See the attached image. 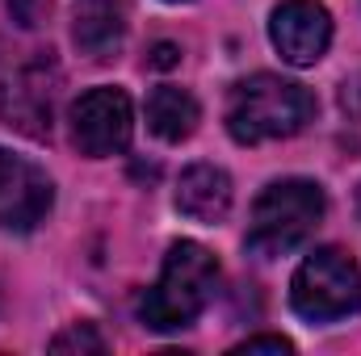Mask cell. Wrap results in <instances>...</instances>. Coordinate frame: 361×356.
Masks as SVG:
<instances>
[{"label":"cell","mask_w":361,"mask_h":356,"mask_svg":"<svg viewBox=\"0 0 361 356\" xmlns=\"http://www.w3.org/2000/svg\"><path fill=\"white\" fill-rule=\"evenodd\" d=\"M51 201H55L51 177L34 160L0 147V231H17V235L34 231L51 214Z\"/></svg>","instance_id":"7"},{"label":"cell","mask_w":361,"mask_h":356,"mask_svg":"<svg viewBox=\"0 0 361 356\" xmlns=\"http://www.w3.org/2000/svg\"><path fill=\"white\" fill-rule=\"evenodd\" d=\"M72 38L89 59H109L126 38V0H80Z\"/></svg>","instance_id":"10"},{"label":"cell","mask_w":361,"mask_h":356,"mask_svg":"<svg viewBox=\"0 0 361 356\" xmlns=\"http://www.w3.org/2000/svg\"><path fill=\"white\" fill-rule=\"evenodd\" d=\"M55 89H59V68H55L51 51L4 55L0 59V117H4V126H13L30 139H51Z\"/></svg>","instance_id":"5"},{"label":"cell","mask_w":361,"mask_h":356,"mask_svg":"<svg viewBox=\"0 0 361 356\" xmlns=\"http://www.w3.org/2000/svg\"><path fill=\"white\" fill-rule=\"evenodd\" d=\"M219 289V260L210 248L180 239L169 248L160 281L152 289H143L139 298V319L152 331H180L193 327L202 319V310L214 302Z\"/></svg>","instance_id":"2"},{"label":"cell","mask_w":361,"mask_h":356,"mask_svg":"<svg viewBox=\"0 0 361 356\" xmlns=\"http://www.w3.org/2000/svg\"><path fill=\"white\" fill-rule=\"evenodd\" d=\"M307 122H315V92L273 72L240 80L227 96V134L240 147L294 139L298 130H307Z\"/></svg>","instance_id":"1"},{"label":"cell","mask_w":361,"mask_h":356,"mask_svg":"<svg viewBox=\"0 0 361 356\" xmlns=\"http://www.w3.org/2000/svg\"><path fill=\"white\" fill-rule=\"evenodd\" d=\"M290 306L307 323H336L361 310V265L341 248H315L290 281Z\"/></svg>","instance_id":"4"},{"label":"cell","mask_w":361,"mask_h":356,"mask_svg":"<svg viewBox=\"0 0 361 356\" xmlns=\"http://www.w3.org/2000/svg\"><path fill=\"white\" fill-rule=\"evenodd\" d=\"M235 352H294V344H290L286 336H252V340H244Z\"/></svg>","instance_id":"13"},{"label":"cell","mask_w":361,"mask_h":356,"mask_svg":"<svg viewBox=\"0 0 361 356\" xmlns=\"http://www.w3.org/2000/svg\"><path fill=\"white\" fill-rule=\"evenodd\" d=\"M51 352H105V340L92 323H72L51 340Z\"/></svg>","instance_id":"12"},{"label":"cell","mask_w":361,"mask_h":356,"mask_svg":"<svg viewBox=\"0 0 361 356\" xmlns=\"http://www.w3.org/2000/svg\"><path fill=\"white\" fill-rule=\"evenodd\" d=\"M152 63H160V68H169V63H177V51H173L169 42H160V46H156V59H152Z\"/></svg>","instance_id":"15"},{"label":"cell","mask_w":361,"mask_h":356,"mask_svg":"<svg viewBox=\"0 0 361 356\" xmlns=\"http://www.w3.org/2000/svg\"><path fill=\"white\" fill-rule=\"evenodd\" d=\"M169 4H180V0H169Z\"/></svg>","instance_id":"17"},{"label":"cell","mask_w":361,"mask_h":356,"mask_svg":"<svg viewBox=\"0 0 361 356\" xmlns=\"http://www.w3.org/2000/svg\"><path fill=\"white\" fill-rule=\"evenodd\" d=\"M324 210H328V197H324V189L315 180H302V177L273 180L252 205L248 252H257L265 260L290 256L294 248H302L315 235Z\"/></svg>","instance_id":"3"},{"label":"cell","mask_w":361,"mask_h":356,"mask_svg":"<svg viewBox=\"0 0 361 356\" xmlns=\"http://www.w3.org/2000/svg\"><path fill=\"white\" fill-rule=\"evenodd\" d=\"M197 122H202V109H197V101L185 89L164 84V89H156L147 96V126H152L156 139H164V143H185V139L197 130Z\"/></svg>","instance_id":"11"},{"label":"cell","mask_w":361,"mask_h":356,"mask_svg":"<svg viewBox=\"0 0 361 356\" xmlns=\"http://www.w3.org/2000/svg\"><path fill=\"white\" fill-rule=\"evenodd\" d=\"M130 130H135V109H130V96L122 89L101 84L72 105V143L89 160H105V155L126 151Z\"/></svg>","instance_id":"6"},{"label":"cell","mask_w":361,"mask_h":356,"mask_svg":"<svg viewBox=\"0 0 361 356\" xmlns=\"http://www.w3.org/2000/svg\"><path fill=\"white\" fill-rule=\"evenodd\" d=\"M269 42L290 68H315L332 46V17L319 0H281L269 17Z\"/></svg>","instance_id":"8"},{"label":"cell","mask_w":361,"mask_h":356,"mask_svg":"<svg viewBox=\"0 0 361 356\" xmlns=\"http://www.w3.org/2000/svg\"><path fill=\"white\" fill-rule=\"evenodd\" d=\"M357 214H361V184H357Z\"/></svg>","instance_id":"16"},{"label":"cell","mask_w":361,"mask_h":356,"mask_svg":"<svg viewBox=\"0 0 361 356\" xmlns=\"http://www.w3.org/2000/svg\"><path fill=\"white\" fill-rule=\"evenodd\" d=\"M177 210L193 222H223L231 210V177L214 164H193L177 180Z\"/></svg>","instance_id":"9"},{"label":"cell","mask_w":361,"mask_h":356,"mask_svg":"<svg viewBox=\"0 0 361 356\" xmlns=\"http://www.w3.org/2000/svg\"><path fill=\"white\" fill-rule=\"evenodd\" d=\"M8 8H13V17H17L21 25H38L51 4H47V0H8Z\"/></svg>","instance_id":"14"}]
</instances>
